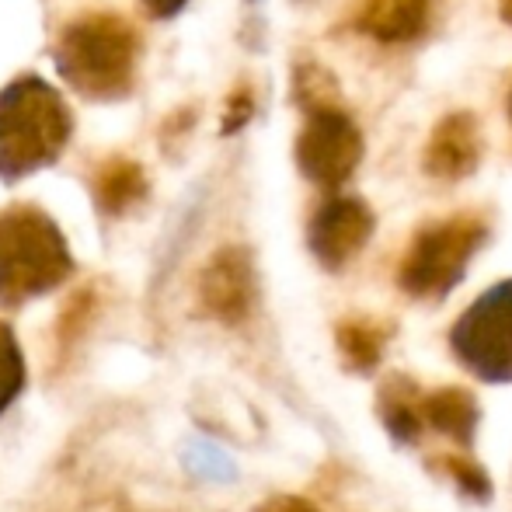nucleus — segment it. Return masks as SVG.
Listing matches in <instances>:
<instances>
[{
  "label": "nucleus",
  "mask_w": 512,
  "mask_h": 512,
  "mask_svg": "<svg viewBox=\"0 0 512 512\" xmlns=\"http://www.w3.org/2000/svg\"><path fill=\"white\" fill-rule=\"evenodd\" d=\"M147 4V11L150 14H157V18H164V14H175L178 7L185 4V0H143Z\"/></svg>",
  "instance_id": "18"
},
{
  "label": "nucleus",
  "mask_w": 512,
  "mask_h": 512,
  "mask_svg": "<svg viewBox=\"0 0 512 512\" xmlns=\"http://www.w3.org/2000/svg\"><path fill=\"white\" fill-rule=\"evenodd\" d=\"M432 464H436L443 474H450L453 485H457L460 492L474 495V499H488V495H492V481H488V474L481 471L478 460L460 457V453H446V457H436Z\"/></svg>",
  "instance_id": "16"
},
{
  "label": "nucleus",
  "mask_w": 512,
  "mask_h": 512,
  "mask_svg": "<svg viewBox=\"0 0 512 512\" xmlns=\"http://www.w3.org/2000/svg\"><path fill=\"white\" fill-rule=\"evenodd\" d=\"M509 119H512V95H509Z\"/></svg>",
  "instance_id": "20"
},
{
  "label": "nucleus",
  "mask_w": 512,
  "mask_h": 512,
  "mask_svg": "<svg viewBox=\"0 0 512 512\" xmlns=\"http://www.w3.org/2000/svg\"><path fill=\"white\" fill-rule=\"evenodd\" d=\"M136 53H140V39L126 18L84 14L63 28L56 42V67L84 95L115 98L133 81Z\"/></svg>",
  "instance_id": "1"
},
{
  "label": "nucleus",
  "mask_w": 512,
  "mask_h": 512,
  "mask_svg": "<svg viewBox=\"0 0 512 512\" xmlns=\"http://www.w3.org/2000/svg\"><path fill=\"white\" fill-rule=\"evenodd\" d=\"M143 192H147V182H143V171L136 168L126 157H108V161L98 168L95 175V196L98 206L105 213H122L133 203H140Z\"/></svg>",
  "instance_id": "14"
},
{
  "label": "nucleus",
  "mask_w": 512,
  "mask_h": 512,
  "mask_svg": "<svg viewBox=\"0 0 512 512\" xmlns=\"http://www.w3.org/2000/svg\"><path fill=\"white\" fill-rule=\"evenodd\" d=\"M481 157V133L471 112H450L429 136L425 147V171L443 182L467 178L478 168Z\"/></svg>",
  "instance_id": "10"
},
{
  "label": "nucleus",
  "mask_w": 512,
  "mask_h": 512,
  "mask_svg": "<svg viewBox=\"0 0 512 512\" xmlns=\"http://www.w3.org/2000/svg\"><path fill=\"white\" fill-rule=\"evenodd\" d=\"M67 136V105L39 77L14 81L0 95V175L18 178L49 164Z\"/></svg>",
  "instance_id": "2"
},
{
  "label": "nucleus",
  "mask_w": 512,
  "mask_h": 512,
  "mask_svg": "<svg viewBox=\"0 0 512 512\" xmlns=\"http://www.w3.org/2000/svg\"><path fill=\"white\" fill-rule=\"evenodd\" d=\"M499 4H502V18L512 25V0H499Z\"/></svg>",
  "instance_id": "19"
},
{
  "label": "nucleus",
  "mask_w": 512,
  "mask_h": 512,
  "mask_svg": "<svg viewBox=\"0 0 512 512\" xmlns=\"http://www.w3.org/2000/svg\"><path fill=\"white\" fill-rule=\"evenodd\" d=\"M436 0H356L349 25L377 42H415L429 32Z\"/></svg>",
  "instance_id": "9"
},
{
  "label": "nucleus",
  "mask_w": 512,
  "mask_h": 512,
  "mask_svg": "<svg viewBox=\"0 0 512 512\" xmlns=\"http://www.w3.org/2000/svg\"><path fill=\"white\" fill-rule=\"evenodd\" d=\"M67 276V241L46 213L32 206L0 213V304H25Z\"/></svg>",
  "instance_id": "3"
},
{
  "label": "nucleus",
  "mask_w": 512,
  "mask_h": 512,
  "mask_svg": "<svg viewBox=\"0 0 512 512\" xmlns=\"http://www.w3.org/2000/svg\"><path fill=\"white\" fill-rule=\"evenodd\" d=\"M422 425L453 439L457 446H471L478 429V401L464 387H439L432 394L422 391Z\"/></svg>",
  "instance_id": "11"
},
{
  "label": "nucleus",
  "mask_w": 512,
  "mask_h": 512,
  "mask_svg": "<svg viewBox=\"0 0 512 512\" xmlns=\"http://www.w3.org/2000/svg\"><path fill=\"white\" fill-rule=\"evenodd\" d=\"M488 241V220L481 213H453L425 223L411 237L398 265V286L415 300H443L464 279L471 258Z\"/></svg>",
  "instance_id": "4"
},
{
  "label": "nucleus",
  "mask_w": 512,
  "mask_h": 512,
  "mask_svg": "<svg viewBox=\"0 0 512 512\" xmlns=\"http://www.w3.org/2000/svg\"><path fill=\"white\" fill-rule=\"evenodd\" d=\"M373 234V209L356 196H331L307 227L310 251L324 269L338 272L366 248Z\"/></svg>",
  "instance_id": "7"
},
{
  "label": "nucleus",
  "mask_w": 512,
  "mask_h": 512,
  "mask_svg": "<svg viewBox=\"0 0 512 512\" xmlns=\"http://www.w3.org/2000/svg\"><path fill=\"white\" fill-rule=\"evenodd\" d=\"M377 415L398 443H418L425 425H422V391H418L415 380L401 377V373H391V377L380 384Z\"/></svg>",
  "instance_id": "12"
},
{
  "label": "nucleus",
  "mask_w": 512,
  "mask_h": 512,
  "mask_svg": "<svg viewBox=\"0 0 512 512\" xmlns=\"http://www.w3.org/2000/svg\"><path fill=\"white\" fill-rule=\"evenodd\" d=\"M255 512H321L314 506V502L300 499V495H276V499L262 502Z\"/></svg>",
  "instance_id": "17"
},
{
  "label": "nucleus",
  "mask_w": 512,
  "mask_h": 512,
  "mask_svg": "<svg viewBox=\"0 0 512 512\" xmlns=\"http://www.w3.org/2000/svg\"><path fill=\"white\" fill-rule=\"evenodd\" d=\"M199 297L203 307L213 317L227 324H237L248 317L255 304V272H251V258L241 248H223L213 262L206 265L203 283H199Z\"/></svg>",
  "instance_id": "8"
},
{
  "label": "nucleus",
  "mask_w": 512,
  "mask_h": 512,
  "mask_svg": "<svg viewBox=\"0 0 512 512\" xmlns=\"http://www.w3.org/2000/svg\"><path fill=\"white\" fill-rule=\"evenodd\" d=\"M450 352L485 384L512 380V279L485 290L450 328Z\"/></svg>",
  "instance_id": "5"
},
{
  "label": "nucleus",
  "mask_w": 512,
  "mask_h": 512,
  "mask_svg": "<svg viewBox=\"0 0 512 512\" xmlns=\"http://www.w3.org/2000/svg\"><path fill=\"white\" fill-rule=\"evenodd\" d=\"M391 331H394L391 324L377 321V317H345L335 328V342H338V352H342L345 366L356 373L377 370Z\"/></svg>",
  "instance_id": "13"
},
{
  "label": "nucleus",
  "mask_w": 512,
  "mask_h": 512,
  "mask_svg": "<svg viewBox=\"0 0 512 512\" xmlns=\"http://www.w3.org/2000/svg\"><path fill=\"white\" fill-rule=\"evenodd\" d=\"M363 157V133L335 105L307 108V122L297 136V164L300 171L321 189H338Z\"/></svg>",
  "instance_id": "6"
},
{
  "label": "nucleus",
  "mask_w": 512,
  "mask_h": 512,
  "mask_svg": "<svg viewBox=\"0 0 512 512\" xmlns=\"http://www.w3.org/2000/svg\"><path fill=\"white\" fill-rule=\"evenodd\" d=\"M25 387V359L14 342V331L0 324V411L11 405Z\"/></svg>",
  "instance_id": "15"
}]
</instances>
